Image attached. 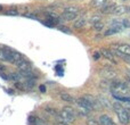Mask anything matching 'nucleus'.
I'll list each match as a JSON object with an SVG mask.
<instances>
[{
  "label": "nucleus",
  "instance_id": "f257e3e1",
  "mask_svg": "<svg viewBox=\"0 0 130 125\" xmlns=\"http://www.w3.org/2000/svg\"><path fill=\"white\" fill-rule=\"evenodd\" d=\"M111 91H112L113 98L114 97H130V89L124 83L119 81L111 82Z\"/></svg>",
  "mask_w": 130,
  "mask_h": 125
},
{
  "label": "nucleus",
  "instance_id": "f03ea898",
  "mask_svg": "<svg viewBox=\"0 0 130 125\" xmlns=\"http://www.w3.org/2000/svg\"><path fill=\"white\" fill-rule=\"evenodd\" d=\"M112 107H113V109H114V112L117 113L120 123L122 125H128L130 123V116H129L128 109L123 108L119 102H114L112 105Z\"/></svg>",
  "mask_w": 130,
  "mask_h": 125
},
{
  "label": "nucleus",
  "instance_id": "7ed1b4c3",
  "mask_svg": "<svg viewBox=\"0 0 130 125\" xmlns=\"http://www.w3.org/2000/svg\"><path fill=\"white\" fill-rule=\"evenodd\" d=\"M57 115H58L63 121L67 122V123H70V124L74 123V122H75V118H76V114H74V113H70L65 109H62Z\"/></svg>",
  "mask_w": 130,
  "mask_h": 125
},
{
  "label": "nucleus",
  "instance_id": "20e7f679",
  "mask_svg": "<svg viewBox=\"0 0 130 125\" xmlns=\"http://www.w3.org/2000/svg\"><path fill=\"white\" fill-rule=\"evenodd\" d=\"M99 75L102 77H104L105 80H112L117 76V72L112 67H104V68L99 69Z\"/></svg>",
  "mask_w": 130,
  "mask_h": 125
},
{
  "label": "nucleus",
  "instance_id": "39448f33",
  "mask_svg": "<svg viewBox=\"0 0 130 125\" xmlns=\"http://www.w3.org/2000/svg\"><path fill=\"white\" fill-rule=\"evenodd\" d=\"M76 103L79 105L80 108H83V109L88 110V112H92V110H94V106H92L85 97H81V98L76 99Z\"/></svg>",
  "mask_w": 130,
  "mask_h": 125
},
{
  "label": "nucleus",
  "instance_id": "423d86ee",
  "mask_svg": "<svg viewBox=\"0 0 130 125\" xmlns=\"http://www.w3.org/2000/svg\"><path fill=\"white\" fill-rule=\"evenodd\" d=\"M101 54H102V56L104 57V58H106V59H108L110 61H112V62H114V64H117V60H115V55H114V52H113V50L112 49H106V48H102L101 49Z\"/></svg>",
  "mask_w": 130,
  "mask_h": 125
},
{
  "label": "nucleus",
  "instance_id": "0eeeda50",
  "mask_svg": "<svg viewBox=\"0 0 130 125\" xmlns=\"http://www.w3.org/2000/svg\"><path fill=\"white\" fill-rule=\"evenodd\" d=\"M16 66H17L18 71L20 72H30L32 71V65L30 61H27L26 59L23 58L21 61H18L17 64H16Z\"/></svg>",
  "mask_w": 130,
  "mask_h": 125
},
{
  "label": "nucleus",
  "instance_id": "6e6552de",
  "mask_svg": "<svg viewBox=\"0 0 130 125\" xmlns=\"http://www.w3.org/2000/svg\"><path fill=\"white\" fill-rule=\"evenodd\" d=\"M112 49L118 50V51L122 52L124 55H130V45L127 43H121V45H113Z\"/></svg>",
  "mask_w": 130,
  "mask_h": 125
},
{
  "label": "nucleus",
  "instance_id": "1a4fd4ad",
  "mask_svg": "<svg viewBox=\"0 0 130 125\" xmlns=\"http://www.w3.org/2000/svg\"><path fill=\"white\" fill-rule=\"evenodd\" d=\"M115 6H117L115 4H106V5H104L102 8H99L101 9L99 11H101V14H103V15H110V14H113Z\"/></svg>",
  "mask_w": 130,
  "mask_h": 125
},
{
  "label": "nucleus",
  "instance_id": "9d476101",
  "mask_svg": "<svg viewBox=\"0 0 130 125\" xmlns=\"http://www.w3.org/2000/svg\"><path fill=\"white\" fill-rule=\"evenodd\" d=\"M78 17V13H72V11H63L61 15V18L66 22H72V20L76 19Z\"/></svg>",
  "mask_w": 130,
  "mask_h": 125
},
{
  "label": "nucleus",
  "instance_id": "9b49d317",
  "mask_svg": "<svg viewBox=\"0 0 130 125\" xmlns=\"http://www.w3.org/2000/svg\"><path fill=\"white\" fill-rule=\"evenodd\" d=\"M88 20L86 17H79L76 19H74V23H73V29H76V30H80V29H83V27L87 25Z\"/></svg>",
  "mask_w": 130,
  "mask_h": 125
},
{
  "label": "nucleus",
  "instance_id": "f8f14e48",
  "mask_svg": "<svg viewBox=\"0 0 130 125\" xmlns=\"http://www.w3.org/2000/svg\"><path fill=\"white\" fill-rule=\"evenodd\" d=\"M98 122H99V124L101 125H115V123L113 122V119L106 114L101 115V116H99Z\"/></svg>",
  "mask_w": 130,
  "mask_h": 125
},
{
  "label": "nucleus",
  "instance_id": "ddd939ff",
  "mask_svg": "<svg viewBox=\"0 0 130 125\" xmlns=\"http://www.w3.org/2000/svg\"><path fill=\"white\" fill-rule=\"evenodd\" d=\"M59 97H61L62 100L66 103H75L76 102V99L74 98L73 96H71L70 93H67V92H62V93L59 94Z\"/></svg>",
  "mask_w": 130,
  "mask_h": 125
},
{
  "label": "nucleus",
  "instance_id": "4468645a",
  "mask_svg": "<svg viewBox=\"0 0 130 125\" xmlns=\"http://www.w3.org/2000/svg\"><path fill=\"white\" fill-rule=\"evenodd\" d=\"M124 29H121V27H117V26H110L108 29H106V31L104 32V35L105 36H110V35H114V34H118L120 32H122Z\"/></svg>",
  "mask_w": 130,
  "mask_h": 125
},
{
  "label": "nucleus",
  "instance_id": "2eb2a0df",
  "mask_svg": "<svg viewBox=\"0 0 130 125\" xmlns=\"http://www.w3.org/2000/svg\"><path fill=\"white\" fill-rule=\"evenodd\" d=\"M128 9L129 8L127 6H124V5H119V6H115L113 14L117 16H121V15H124V14L128 11Z\"/></svg>",
  "mask_w": 130,
  "mask_h": 125
},
{
  "label": "nucleus",
  "instance_id": "dca6fc26",
  "mask_svg": "<svg viewBox=\"0 0 130 125\" xmlns=\"http://www.w3.org/2000/svg\"><path fill=\"white\" fill-rule=\"evenodd\" d=\"M0 60L2 61H9L11 62V57L9 56V54L5 50V48H0Z\"/></svg>",
  "mask_w": 130,
  "mask_h": 125
},
{
  "label": "nucleus",
  "instance_id": "f3484780",
  "mask_svg": "<svg viewBox=\"0 0 130 125\" xmlns=\"http://www.w3.org/2000/svg\"><path fill=\"white\" fill-rule=\"evenodd\" d=\"M9 77H10V81L18 82V81H21V78H22L23 76H22V74L20 73V71H18V72H10V73H9Z\"/></svg>",
  "mask_w": 130,
  "mask_h": 125
},
{
  "label": "nucleus",
  "instance_id": "a211bd4d",
  "mask_svg": "<svg viewBox=\"0 0 130 125\" xmlns=\"http://www.w3.org/2000/svg\"><path fill=\"white\" fill-rule=\"evenodd\" d=\"M106 4H107V0H91V6L95 8H102Z\"/></svg>",
  "mask_w": 130,
  "mask_h": 125
},
{
  "label": "nucleus",
  "instance_id": "6ab92c4d",
  "mask_svg": "<svg viewBox=\"0 0 130 125\" xmlns=\"http://www.w3.org/2000/svg\"><path fill=\"white\" fill-rule=\"evenodd\" d=\"M36 81L34 78H25V82H24V85L26 89H33L36 87Z\"/></svg>",
  "mask_w": 130,
  "mask_h": 125
},
{
  "label": "nucleus",
  "instance_id": "aec40b11",
  "mask_svg": "<svg viewBox=\"0 0 130 125\" xmlns=\"http://www.w3.org/2000/svg\"><path fill=\"white\" fill-rule=\"evenodd\" d=\"M99 102H101V105L104 106L105 108H111L112 107V103L110 102V100H108L107 98H105V97H103V96L99 97Z\"/></svg>",
  "mask_w": 130,
  "mask_h": 125
},
{
  "label": "nucleus",
  "instance_id": "412c9836",
  "mask_svg": "<svg viewBox=\"0 0 130 125\" xmlns=\"http://www.w3.org/2000/svg\"><path fill=\"white\" fill-rule=\"evenodd\" d=\"M99 88H101V90H104V91L111 90V83L108 82V80L104 78V81H102V82L99 83Z\"/></svg>",
  "mask_w": 130,
  "mask_h": 125
},
{
  "label": "nucleus",
  "instance_id": "4be33fe9",
  "mask_svg": "<svg viewBox=\"0 0 130 125\" xmlns=\"http://www.w3.org/2000/svg\"><path fill=\"white\" fill-rule=\"evenodd\" d=\"M104 29H105V24H104L103 22H98V23L92 24V30L96 32H102Z\"/></svg>",
  "mask_w": 130,
  "mask_h": 125
},
{
  "label": "nucleus",
  "instance_id": "5701e85b",
  "mask_svg": "<svg viewBox=\"0 0 130 125\" xmlns=\"http://www.w3.org/2000/svg\"><path fill=\"white\" fill-rule=\"evenodd\" d=\"M14 88H15V89H17V90H20V91H25V90H26L24 83H22L21 81H18V82H15V84H14Z\"/></svg>",
  "mask_w": 130,
  "mask_h": 125
},
{
  "label": "nucleus",
  "instance_id": "b1692460",
  "mask_svg": "<svg viewBox=\"0 0 130 125\" xmlns=\"http://www.w3.org/2000/svg\"><path fill=\"white\" fill-rule=\"evenodd\" d=\"M58 29H59V31L64 32V33H67V34H71V33H72V31L70 30V27L65 26V25H59Z\"/></svg>",
  "mask_w": 130,
  "mask_h": 125
},
{
  "label": "nucleus",
  "instance_id": "393cba45",
  "mask_svg": "<svg viewBox=\"0 0 130 125\" xmlns=\"http://www.w3.org/2000/svg\"><path fill=\"white\" fill-rule=\"evenodd\" d=\"M102 17L99 15H94L91 18H90V23L91 24H95V23H98V22H102Z\"/></svg>",
  "mask_w": 130,
  "mask_h": 125
},
{
  "label": "nucleus",
  "instance_id": "a878e982",
  "mask_svg": "<svg viewBox=\"0 0 130 125\" xmlns=\"http://www.w3.org/2000/svg\"><path fill=\"white\" fill-rule=\"evenodd\" d=\"M5 14H6V15H9V16H17L18 15V10H17V9H13V8H11V9H8V10H7Z\"/></svg>",
  "mask_w": 130,
  "mask_h": 125
},
{
  "label": "nucleus",
  "instance_id": "bb28decb",
  "mask_svg": "<svg viewBox=\"0 0 130 125\" xmlns=\"http://www.w3.org/2000/svg\"><path fill=\"white\" fill-rule=\"evenodd\" d=\"M64 11H72V13H79V8L75 6H69L64 9Z\"/></svg>",
  "mask_w": 130,
  "mask_h": 125
},
{
  "label": "nucleus",
  "instance_id": "cd10ccee",
  "mask_svg": "<svg viewBox=\"0 0 130 125\" xmlns=\"http://www.w3.org/2000/svg\"><path fill=\"white\" fill-rule=\"evenodd\" d=\"M86 123H87V125H99V122L97 121V119L92 118V117H90V118H88Z\"/></svg>",
  "mask_w": 130,
  "mask_h": 125
},
{
  "label": "nucleus",
  "instance_id": "c85d7f7f",
  "mask_svg": "<svg viewBox=\"0 0 130 125\" xmlns=\"http://www.w3.org/2000/svg\"><path fill=\"white\" fill-rule=\"evenodd\" d=\"M38 121H39V118L37 116H33V115H30V116H29V123L31 125H33L34 123H37Z\"/></svg>",
  "mask_w": 130,
  "mask_h": 125
},
{
  "label": "nucleus",
  "instance_id": "c756f323",
  "mask_svg": "<svg viewBox=\"0 0 130 125\" xmlns=\"http://www.w3.org/2000/svg\"><path fill=\"white\" fill-rule=\"evenodd\" d=\"M45 110H46L47 113H49L50 115H54V116H56V115L58 114V112H57V110L55 109V108H49V107H47Z\"/></svg>",
  "mask_w": 130,
  "mask_h": 125
},
{
  "label": "nucleus",
  "instance_id": "7c9ffc66",
  "mask_svg": "<svg viewBox=\"0 0 130 125\" xmlns=\"http://www.w3.org/2000/svg\"><path fill=\"white\" fill-rule=\"evenodd\" d=\"M23 16H24V17H27V18H32V19H36V20H39V19H40V18H39L37 15H34V14H23Z\"/></svg>",
  "mask_w": 130,
  "mask_h": 125
},
{
  "label": "nucleus",
  "instance_id": "2f4dec72",
  "mask_svg": "<svg viewBox=\"0 0 130 125\" xmlns=\"http://www.w3.org/2000/svg\"><path fill=\"white\" fill-rule=\"evenodd\" d=\"M101 57H102L101 51H95L94 54H92V59H94V60H98V59H101Z\"/></svg>",
  "mask_w": 130,
  "mask_h": 125
},
{
  "label": "nucleus",
  "instance_id": "473e14b6",
  "mask_svg": "<svg viewBox=\"0 0 130 125\" xmlns=\"http://www.w3.org/2000/svg\"><path fill=\"white\" fill-rule=\"evenodd\" d=\"M122 23H123L124 29L130 27V19H128V18H123V19H122Z\"/></svg>",
  "mask_w": 130,
  "mask_h": 125
},
{
  "label": "nucleus",
  "instance_id": "72a5a7b5",
  "mask_svg": "<svg viewBox=\"0 0 130 125\" xmlns=\"http://www.w3.org/2000/svg\"><path fill=\"white\" fill-rule=\"evenodd\" d=\"M39 91L41 92V93H46V91H47V88H46L45 84H41L40 87H39Z\"/></svg>",
  "mask_w": 130,
  "mask_h": 125
},
{
  "label": "nucleus",
  "instance_id": "f704fd0d",
  "mask_svg": "<svg viewBox=\"0 0 130 125\" xmlns=\"http://www.w3.org/2000/svg\"><path fill=\"white\" fill-rule=\"evenodd\" d=\"M63 109L67 110V112H70V113H74V114H75V110H74L72 107H70V106H65V107L63 108Z\"/></svg>",
  "mask_w": 130,
  "mask_h": 125
},
{
  "label": "nucleus",
  "instance_id": "c9c22d12",
  "mask_svg": "<svg viewBox=\"0 0 130 125\" xmlns=\"http://www.w3.org/2000/svg\"><path fill=\"white\" fill-rule=\"evenodd\" d=\"M122 59H123L124 61H127V62H128V64L130 65V55H126V56H124Z\"/></svg>",
  "mask_w": 130,
  "mask_h": 125
},
{
  "label": "nucleus",
  "instance_id": "e433bc0d",
  "mask_svg": "<svg viewBox=\"0 0 130 125\" xmlns=\"http://www.w3.org/2000/svg\"><path fill=\"white\" fill-rule=\"evenodd\" d=\"M7 71V68L4 66L2 64H0V73H4V72H6Z\"/></svg>",
  "mask_w": 130,
  "mask_h": 125
},
{
  "label": "nucleus",
  "instance_id": "4c0bfd02",
  "mask_svg": "<svg viewBox=\"0 0 130 125\" xmlns=\"http://www.w3.org/2000/svg\"><path fill=\"white\" fill-rule=\"evenodd\" d=\"M126 76H127V80H128V82L130 83V71H128V72H127Z\"/></svg>",
  "mask_w": 130,
  "mask_h": 125
},
{
  "label": "nucleus",
  "instance_id": "58836bf2",
  "mask_svg": "<svg viewBox=\"0 0 130 125\" xmlns=\"http://www.w3.org/2000/svg\"><path fill=\"white\" fill-rule=\"evenodd\" d=\"M33 125H43V124H42V122H40V119H39V121L37 122V123H34Z\"/></svg>",
  "mask_w": 130,
  "mask_h": 125
},
{
  "label": "nucleus",
  "instance_id": "ea45409f",
  "mask_svg": "<svg viewBox=\"0 0 130 125\" xmlns=\"http://www.w3.org/2000/svg\"><path fill=\"white\" fill-rule=\"evenodd\" d=\"M7 92H8L9 94H13V93H14V91H13L11 89H7Z\"/></svg>",
  "mask_w": 130,
  "mask_h": 125
},
{
  "label": "nucleus",
  "instance_id": "a19ab883",
  "mask_svg": "<svg viewBox=\"0 0 130 125\" xmlns=\"http://www.w3.org/2000/svg\"><path fill=\"white\" fill-rule=\"evenodd\" d=\"M0 10H2V7L1 6H0Z\"/></svg>",
  "mask_w": 130,
  "mask_h": 125
},
{
  "label": "nucleus",
  "instance_id": "79ce46f5",
  "mask_svg": "<svg viewBox=\"0 0 130 125\" xmlns=\"http://www.w3.org/2000/svg\"><path fill=\"white\" fill-rule=\"evenodd\" d=\"M129 13H130V8H129Z\"/></svg>",
  "mask_w": 130,
  "mask_h": 125
}]
</instances>
